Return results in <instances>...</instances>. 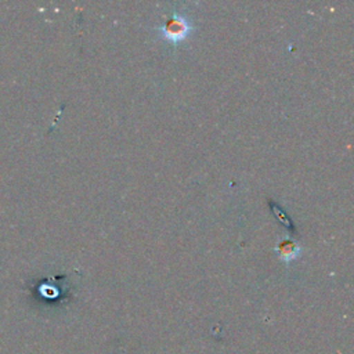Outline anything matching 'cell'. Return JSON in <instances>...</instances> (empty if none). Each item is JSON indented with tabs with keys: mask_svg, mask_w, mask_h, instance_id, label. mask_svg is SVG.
<instances>
[{
	"mask_svg": "<svg viewBox=\"0 0 354 354\" xmlns=\"http://www.w3.org/2000/svg\"><path fill=\"white\" fill-rule=\"evenodd\" d=\"M275 252H277V254L279 256V259H281L282 261L290 263V261L296 260V259L301 254V246H300L297 242H295V241L286 238V239H282V241L277 245Z\"/></svg>",
	"mask_w": 354,
	"mask_h": 354,
	"instance_id": "cell-2",
	"label": "cell"
},
{
	"mask_svg": "<svg viewBox=\"0 0 354 354\" xmlns=\"http://www.w3.org/2000/svg\"><path fill=\"white\" fill-rule=\"evenodd\" d=\"M192 29L194 26L191 19L183 12H173L170 18L166 19V22L156 28L159 35L171 44L184 41L191 35Z\"/></svg>",
	"mask_w": 354,
	"mask_h": 354,
	"instance_id": "cell-1",
	"label": "cell"
}]
</instances>
